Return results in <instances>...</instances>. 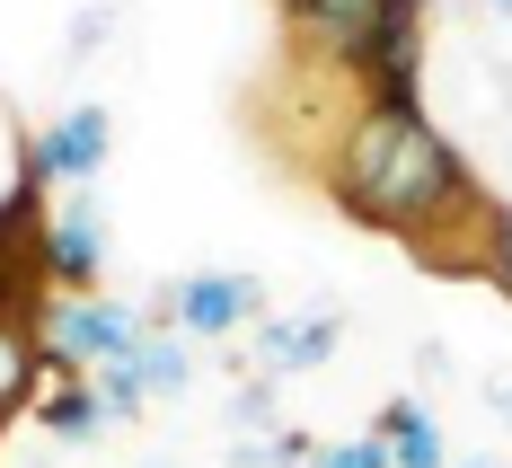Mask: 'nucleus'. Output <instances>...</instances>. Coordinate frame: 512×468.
<instances>
[{
	"instance_id": "obj_1",
	"label": "nucleus",
	"mask_w": 512,
	"mask_h": 468,
	"mask_svg": "<svg viewBox=\"0 0 512 468\" xmlns=\"http://www.w3.org/2000/svg\"><path fill=\"white\" fill-rule=\"evenodd\" d=\"M318 177H327V195L354 212L362 230H389V239H407L424 257H451V265H460L451 230H468V248H477L486 221H495V204L468 177V159L451 151V133H433L424 106H371L362 98L336 124V142L318 151Z\"/></svg>"
},
{
	"instance_id": "obj_2",
	"label": "nucleus",
	"mask_w": 512,
	"mask_h": 468,
	"mask_svg": "<svg viewBox=\"0 0 512 468\" xmlns=\"http://www.w3.org/2000/svg\"><path fill=\"white\" fill-rule=\"evenodd\" d=\"M36 336H45V363H62V371H106V363H124V354L142 345V318L124 310V301L80 292V301H53V310L36 318Z\"/></svg>"
},
{
	"instance_id": "obj_3",
	"label": "nucleus",
	"mask_w": 512,
	"mask_h": 468,
	"mask_svg": "<svg viewBox=\"0 0 512 468\" xmlns=\"http://www.w3.org/2000/svg\"><path fill=\"white\" fill-rule=\"evenodd\" d=\"M98 274H106V212H98V195L80 186V195L53 204V221H45V283L62 301H80V292H98Z\"/></svg>"
},
{
	"instance_id": "obj_4",
	"label": "nucleus",
	"mask_w": 512,
	"mask_h": 468,
	"mask_svg": "<svg viewBox=\"0 0 512 468\" xmlns=\"http://www.w3.org/2000/svg\"><path fill=\"white\" fill-rule=\"evenodd\" d=\"M283 9H292V36H301V53L336 62V71L354 80V62L371 53V36L389 27V9H398V0H283Z\"/></svg>"
},
{
	"instance_id": "obj_5",
	"label": "nucleus",
	"mask_w": 512,
	"mask_h": 468,
	"mask_svg": "<svg viewBox=\"0 0 512 468\" xmlns=\"http://www.w3.org/2000/svg\"><path fill=\"white\" fill-rule=\"evenodd\" d=\"M256 310H265L256 274H230V265H204V274L177 283V336H195V345H221V336L256 327Z\"/></svg>"
},
{
	"instance_id": "obj_6",
	"label": "nucleus",
	"mask_w": 512,
	"mask_h": 468,
	"mask_svg": "<svg viewBox=\"0 0 512 468\" xmlns=\"http://www.w3.org/2000/svg\"><path fill=\"white\" fill-rule=\"evenodd\" d=\"M106 151H115V124H106V106H71V115L45 133V142H36L27 177H36V186H71V195H80V186H98Z\"/></svg>"
},
{
	"instance_id": "obj_7",
	"label": "nucleus",
	"mask_w": 512,
	"mask_h": 468,
	"mask_svg": "<svg viewBox=\"0 0 512 468\" xmlns=\"http://www.w3.org/2000/svg\"><path fill=\"white\" fill-rule=\"evenodd\" d=\"M336 336H345V318H336V310H309V318H265V327H256V371H265V380L318 371L327 354H336Z\"/></svg>"
},
{
	"instance_id": "obj_8",
	"label": "nucleus",
	"mask_w": 512,
	"mask_h": 468,
	"mask_svg": "<svg viewBox=\"0 0 512 468\" xmlns=\"http://www.w3.org/2000/svg\"><path fill=\"white\" fill-rule=\"evenodd\" d=\"M45 442H106V424H115V407L98 398V380H80V371L53 363V398H45Z\"/></svg>"
},
{
	"instance_id": "obj_9",
	"label": "nucleus",
	"mask_w": 512,
	"mask_h": 468,
	"mask_svg": "<svg viewBox=\"0 0 512 468\" xmlns=\"http://www.w3.org/2000/svg\"><path fill=\"white\" fill-rule=\"evenodd\" d=\"M371 433L389 442V460H398V468H442V424L424 416L415 398H389V407L371 416Z\"/></svg>"
},
{
	"instance_id": "obj_10",
	"label": "nucleus",
	"mask_w": 512,
	"mask_h": 468,
	"mask_svg": "<svg viewBox=\"0 0 512 468\" xmlns=\"http://www.w3.org/2000/svg\"><path fill=\"white\" fill-rule=\"evenodd\" d=\"M133 371H142V389H151V398H186V380H195V345H186L177 327H142Z\"/></svg>"
},
{
	"instance_id": "obj_11",
	"label": "nucleus",
	"mask_w": 512,
	"mask_h": 468,
	"mask_svg": "<svg viewBox=\"0 0 512 468\" xmlns=\"http://www.w3.org/2000/svg\"><path fill=\"white\" fill-rule=\"evenodd\" d=\"M45 371H53V363H45V336H27L18 318H0V416H9V407H27Z\"/></svg>"
},
{
	"instance_id": "obj_12",
	"label": "nucleus",
	"mask_w": 512,
	"mask_h": 468,
	"mask_svg": "<svg viewBox=\"0 0 512 468\" xmlns=\"http://www.w3.org/2000/svg\"><path fill=\"white\" fill-rule=\"evenodd\" d=\"M274 389H283V380H265V371L239 380V398H230V433H274Z\"/></svg>"
},
{
	"instance_id": "obj_13",
	"label": "nucleus",
	"mask_w": 512,
	"mask_h": 468,
	"mask_svg": "<svg viewBox=\"0 0 512 468\" xmlns=\"http://www.w3.org/2000/svg\"><path fill=\"white\" fill-rule=\"evenodd\" d=\"M477 274L512 301V212H495V221H486V239H477Z\"/></svg>"
},
{
	"instance_id": "obj_14",
	"label": "nucleus",
	"mask_w": 512,
	"mask_h": 468,
	"mask_svg": "<svg viewBox=\"0 0 512 468\" xmlns=\"http://www.w3.org/2000/svg\"><path fill=\"white\" fill-rule=\"evenodd\" d=\"M309 468H398V460H389L380 433H362V442H318V460H309Z\"/></svg>"
},
{
	"instance_id": "obj_15",
	"label": "nucleus",
	"mask_w": 512,
	"mask_h": 468,
	"mask_svg": "<svg viewBox=\"0 0 512 468\" xmlns=\"http://www.w3.org/2000/svg\"><path fill=\"white\" fill-rule=\"evenodd\" d=\"M106 36H115V9H80V18H71V62H89Z\"/></svg>"
},
{
	"instance_id": "obj_16",
	"label": "nucleus",
	"mask_w": 512,
	"mask_h": 468,
	"mask_svg": "<svg viewBox=\"0 0 512 468\" xmlns=\"http://www.w3.org/2000/svg\"><path fill=\"white\" fill-rule=\"evenodd\" d=\"M27 204H36V186L18 204H0V318H9V230H27Z\"/></svg>"
},
{
	"instance_id": "obj_17",
	"label": "nucleus",
	"mask_w": 512,
	"mask_h": 468,
	"mask_svg": "<svg viewBox=\"0 0 512 468\" xmlns=\"http://www.w3.org/2000/svg\"><path fill=\"white\" fill-rule=\"evenodd\" d=\"M415 380H451V345H442V336L415 345Z\"/></svg>"
},
{
	"instance_id": "obj_18",
	"label": "nucleus",
	"mask_w": 512,
	"mask_h": 468,
	"mask_svg": "<svg viewBox=\"0 0 512 468\" xmlns=\"http://www.w3.org/2000/svg\"><path fill=\"white\" fill-rule=\"evenodd\" d=\"M486 416H495V424H504V433H512V380H504V371L486 380Z\"/></svg>"
},
{
	"instance_id": "obj_19",
	"label": "nucleus",
	"mask_w": 512,
	"mask_h": 468,
	"mask_svg": "<svg viewBox=\"0 0 512 468\" xmlns=\"http://www.w3.org/2000/svg\"><path fill=\"white\" fill-rule=\"evenodd\" d=\"M460 468H495V460H460Z\"/></svg>"
},
{
	"instance_id": "obj_20",
	"label": "nucleus",
	"mask_w": 512,
	"mask_h": 468,
	"mask_svg": "<svg viewBox=\"0 0 512 468\" xmlns=\"http://www.w3.org/2000/svg\"><path fill=\"white\" fill-rule=\"evenodd\" d=\"M486 9H512V0H486Z\"/></svg>"
},
{
	"instance_id": "obj_21",
	"label": "nucleus",
	"mask_w": 512,
	"mask_h": 468,
	"mask_svg": "<svg viewBox=\"0 0 512 468\" xmlns=\"http://www.w3.org/2000/svg\"><path fill=\"white\" fill-rule=\"evenodd\" d=\"M27 468H53V460H27Z\"/></svg>"
},
{
	"instance_id": "obj_22",
	"label": "nucleus",
	"mask_w": 512,
	"mask_h": 468,
	"mask_svg": "<svg viewBox=\"0 0 512 468\" xmlns=\"http://www.w3.org/2000/svg\"><path fill=\"white\" fill-rule=\"evenodd\" d=\"M504 159H512V133H504Z\"/></svg>"
}]
</instances>
